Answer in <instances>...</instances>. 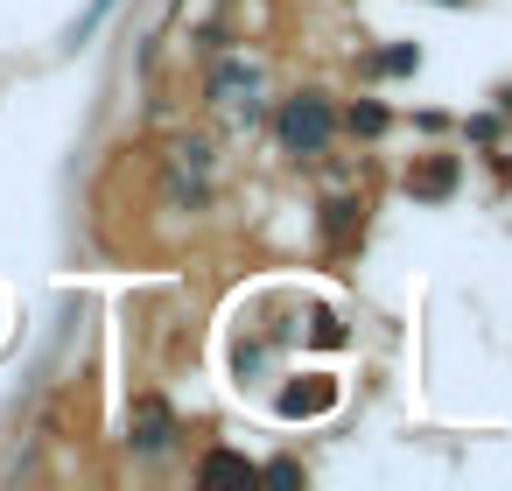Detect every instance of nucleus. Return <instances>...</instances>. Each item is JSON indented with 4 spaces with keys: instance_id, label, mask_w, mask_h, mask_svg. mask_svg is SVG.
<instances>
[{
    "instance_id": "f257e3e1",
    "label": "nucleus",
    "mask_w": 512,
    "mask_h": 491,
    "mask_svg": "<svg viewBox=\"0 0 512 491\" xmlns=\"http://www.w3.org/2000/svg\"><path fill=\"white\" fill-rule=\"evenodd\" d=\"M330 127H337V113H330L323 92H302V99L281 106V148L288 155H323L330 148Z\"/></svg>"
},
{
    "instance_id": "f03ea898",
    "label": "nucleus",
    "mask_w": 512,
    "mask_h": 491,
    "mask_svg": "<svg viewBox=\"0 0 512 491\" xmlns=\"http://www.w3.org/2000/svg\"><path fill=\"white\" fill-rule=\"evenodd\" d=\"M330 407H337V379H323V372H309V379H295L281 393V421H316Z\"/></svg>"
},
{
    "instance_id": "7ed1b4c3",
    "label": "nucleus",
    "mask_w": 512,
    "mask_h": 491,
    "mask_svg": "<svg viewBox=\"0 0 512 491\" xmlns=\"http://www.w3.org/2000/svg\"><path fill=\"white\" fill-rule=\"evenodd\" d=\"M169 428H176V421H169L162 400H141V407H134V449H169Z\"/></svg>"
},
{
    "instance_id": "20e7f679",
    "label": "nucleus",
    "mask_w": 512,
    "mask_h": 491,
    "mask_svg": "<svg viewBox=\"0 0 512 491\" xmlns=\"http://www.w3.org/2000/svg\"><path fill=\"white\" fill-rule=\"evenodd\" d=\"M407 190H414V197H449V190H456V162H449V155L428 162L421 176H407Z\"/></svg>"
},
{
    "instance_id": "39448f33",
    "label": "nucleus",
    "mask_w": 512,
    "mask_h": 491,
    "mask_svg": "<svg viewBox=\"0 0 512 491\" xmlns=\"http://www.w3.org/2000/svg\"><path fill=\"white\" fill-rule=\"evenodd\" d=\"M197 477H204V484H232V477H253V463L232 456V449H211V456L197 463Z\"/></svg>"
},
{
    "instance_id": "423d86ee",
    "label": "nucleus",
    "mask_w": 512,
    "mask_h": 491,
    "mask_svg": "<svg viewBox=\"0 0 512 491\" xmlns=\"http://www.w3.org/2000/svg\"><path fill=\"white\" fill-rule=\"evenodd\" d=\"M351 134H386V106H351Z\"/></svg>"
},
{
    "instance_id": "0eeeda50",
    "label": "nucleus",
    "mask_w": 512,
    "mask_h": 491,
    "mask_svg": "<svg viewBox=\"0 0 512 491\" xmlns=\"http://www.w3.org/2000/svg\"><path fill=\"white\" fill-rule=\"evenodd\" d=\"M323 211H330V232H337V239H344V232H351V218H358V204H351V197H330Z\"/></svg>"
},
{
    "instance_id": "6e6552de",
    "label": "nucleus",
    "mask_w": 512,
    "mask_h": 491,
    "mask_svg": "<svg viewBox=\"0 0 512 491\" xmlns=\"http://www.w3.org/2000/svg\"><path fill=\"white\" fill-rule=\"evenodd\" d=\"M372 64H379V71H414V64H421V57H414V50H407V43H400V50H386V57H372Z\"/></svg>"
}]
</instances>
